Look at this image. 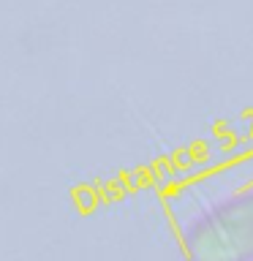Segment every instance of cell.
<instances>
[{
    "instance_id": "1",
    "label": "cell",
    "mask_w": 253,
    "mask_h": 261,
    "mask_svg": "<svg viewBox=\"0 0 253 261\" xmlns=\"http://www.w3.org/2000/svg\"><path fill=\"white\" fill-rule=\"evenodd\" d=\"M188 261H253V185L220 196L185 223Z\"/></svg>"
}]
</instances>
